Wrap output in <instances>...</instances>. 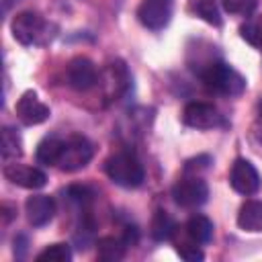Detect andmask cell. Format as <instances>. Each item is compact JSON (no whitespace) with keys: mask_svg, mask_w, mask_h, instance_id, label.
<instances>
[{"mask_svg":"<svg viewBox=\"0 0 262 262\" xmlns=\"http://www.w3.org/2000/svg\"><path fill=\"white\" fill-rule=\"evenodd\" d=\"M199 76L209 90L225 96H239L246 90L244 76L223 61H209L199 70Z\"/></svg>","mask_w":262,"mask_h":262,"instance_id":"cell-1","label":"cell"},{"mask_svg":"<svg viewBox=\"0 0 262 262\" xmlns=\"http://www.w3.org/2000/svg\"><path fill=\"white\" fill-rule=\"evenodd\" d=\"M92 160V145L86 137L72 135L68 139H61V149L57 156L55 166L63 172H74L84 168Z\"/></svg>","mask_w":262,"mask_h":262,"instance_id":"cell-4","label":"cell"},{"mask_svg":"<svg viewBox=\"0 0 262 262\" xmlns=\"http://www.w3.org/2000/svg\"><path fill=\"white\" fill-rule=\"evenodd\" d=\"M0 151H2V158L4 160H10V158H18L23 154V141H20V135L16 133V129L12 127H2V133H0Z\"/></svg>","mask_w":262,"mask_h":262,"instance_id":"cell-18","label":"cell"},{"mask_svg":"<svg viewBox=\"0 0 262 262\" xmlns=\"http://www.w3.org/2000/svg\"><path fill=\"white\" fill-rule=\"evenodd\" d=\"M4 176L12 184H16L20 188H31V190H37V188L45 186V182H47V176L43 170H39L35 166H27V164H16V162L4 166Z\"/></svg>","mask_w":262,"mask_h":262,"instance_id":"cell-10","label":"cell"},{"mask_svg":"<svg viewBox=\"0 0 262 262\" xmlns=\"http://www.w3.org/2000/svg\"><path fill=\"white\" fill-rule=\"evenodd\" d=\"M172 196H174L176 205H180L184 209H194L207 201L209 186L199 176H184L172 186Z\"/></svg>","mask_w":262,"mask_h":262,"instance_id":"cell-5","label":"cell"},{"mask_svg":"<svg viewBox=\"0 0 262 262\" xmlns=\"http://www.w3.org/2000/svg\"><path fill=\"white\" fill-rule=\"evenodd\" d=\"M184 229H186L188 237H192L196 244H207L213 237V223L205 215H192L186 221V227Z\"/></svg>","mask_w":262,"mask_h":262,"instance_id":"cell-16","label":"cell"},{"mask_svg":"<svg viewBox=\"0 0 262 262\" xmlns=\"http://www.w3.org/2000/svg\"><path fill=\"white\" fill-rule=\"evenodd\" d=\"M223 10H227L229 14H242V16H252L258 0H221Z\"/></svg>","mask_w":262,"mask_h":262,"instance_id":"cell-22","label":"cell"},{"mask_svg":"<svg viewBox=\"0 0 262 262\" xmlns=\"http://www.w3.org/2000/svg\"><path fill=\"white\" fill-rule=\"evenodd\" d=\"M188 12L213 27L221 25V12L217 0H188Z\"/></svg>","mask_w":262,"mask_h":262,"instance_id":"cell-15","label":"cell"},{"mask_svg":"<svg viewBox=\"0 0 262 262\" xmlns=\"http://www.w3.org/2000/svg\"><path fill=\"white\" fill-rule=\"evenodd\" d=\"M125 248H127V244L123 242V237L121 239H117V237H102L96 244V254L104 262H117V260H121L125 256Z\"/></svg>","mask_w":262,"mask_h":262,"instance_id":"cell-17","label":"cell"},{"mask_svg":"<svg viewBox=\"0 0 262 262\" xmlns=\"http://www.w3.org/2000/svg\"><path fill=\"white\" fill-rule=\"evenodd\" d=\"M182 119L192 129H215L223 125V117L209 102H188L184 106Z\"/></svg>","mask_w":262,"mask_h":262,"instance_id":"cell-8","label":"cell"},{"mask_svg":"<svg viewBox=\"0 0 262 262\" xmlns=\"http://www.w3.org/2000/svg\"><path fill=\"white\" fill-rule=\"evenodd\" d=\"M260 115H262V102H260Z\"/></svg>","mask_w":262,"mask_h":262,"instance_id":"cell-24","label":"cell"},{"mask_svg":"<svg viewBox=\"0 0 262 262\" xmlns=\"http://www.w3.org/2000/svg\"><path fill=\"white\" fill-rule=\"evenodd\" d=\"M176 221L166 213V211H156L149 223V233L156 242H168L176 233Z\"/></svg>","mask_w":262,"mask_h":262,"instance_id":"cell-14","label":"cell"},{"mask_svg":"<svg viewBox=\"0 0 262 262\" xmlns=\"http://www.w3.org/2000/svg\"><path fill=\"white\" fill-rule=\"evenodd\" d=\"M237 225L244 231H262V201H246L237 213Z\"/></svg>","mask_w":262,"mask_h":262,"instance_id":"cell-13","label":"cell"},{"mask_svg":"<svg viewBox=\"0 0 262 262\" xmlns=\"http://www.w3.org/2000/svg\"><path fill=\"white\" fill-rule=\"evenodd\" d=\"M72 250L68 244H51L37 254V262H70Z\"/></svg>","mask_w":262,"mask_h":262,"instance_id":"cell-20","label":"cell"},{"mask_svg":"<svg viewBox=\"0 0 262 262\" xmlns=\"http://www.w3.org/2000/svg\"><path fill=\"white\" fill-rule=\"evenodd\" d=\"M186 235H188V233H186ZM176 252H178L184 260H188V262L203 260V252H201V248L196 246V242H194L192 237H188V242H178V244H176Z\"/></svg>","mask_w":262,"mask_h":262,"instance_id":"cell-23","label":"cell"},{"mask_svg":"<svg viewBox=\"0 0 262 262\" xmlns=\"http://www.w3.org/2000/svg\"><path fill=\"white\" fill-rule=\"evenodd\" d=\"M174 0H141L137 8L139 23L149 31H162L172 16Z\"/></svg>","mask_w":262,"mask_h":262,"instance_id":"cell-7","label":"cell"},{"mask_svg":"<svg viewBox=\"0 0 262 262\" xmlns=\"http://www.w3.org/2000/svg\"><path fill=\"white\" fill-rule=\"evenodd\" d=\"M98 82V72L96 66L88 57H74L68 63V84L74 90H90Z\"/></svg>","mask_w":262,"mask_h":262,"instance_id":"cell-9","label":"cell"},{"mask_svg":"<svg viewBox=\"0 0 262 262\" xmlns=\"http://www.w3.org/2000/svg\"><path fill=\"white\" fill-rule=\"evenodd\" d=\"M25 213H27V219L33 227H41L53 219L55 203L47 194H33L25 203Z\"/></svg>","mask_w":262,"mask_h":262,"instance_id":"cell-12","label":"cell"},{"mask_svg":"<svg viewBox=\"0 0 262 262\" xmlns=\"http://www.w3.org/2000/svg\"><path fill=\"white\" fill-rule=\"evenodd\" d=\"M104 170H106L108 178L123 188H137L145 178L141 162L133 154H127V151L111 156L104 162Z\"/></svg>","mask_w":262,"mask_h":262,"instance_id":"cell-2","label":"cell"},{"mask_svg":"<svg viewBox=\"0 0 262 262\" xmlns=\"http://www.w3.org/2000/svg\"><path fill=\"white\" fill-rule=\"evenodd\" d=\"M239 33H242V37H244L250 45H254V47H260V45H262V20H260V18H250V20H246V23L239 27Z\"/></svg>","mask_w":262,"mask_h":262,"instance_id":"cell-21","label":"cell"},{"mask_svg":"<svg viewBox=\"0 0 262 262\" xmlns=\"http://www.w3.org/2000/svg\"><path fill=\"white\" fill-rule=\"evenodd\" d=\"M16 115L25 125H39L49 119V106L33 90H27L16 102Z\"/></svg>","mask_w":262,"mask_h":262,"instance_id":"cell-11","label":"cell"},{"mask_svg":"<svg viewBox=\"0 0 262 262\" xmlns=\"http://www.w3.org/2000/svg\"><path fill=\"white\" fill-rule=\"evenodd\" d=\"M59 149H61V139L59 137H45L37 145V162H41L45 166H55Z\"/></svg>","mask_w":262,"mask_h":262,"instance_id":"cell-19","label":"cell"},{"mask_svg":"<svg viewBox=\"0 0 262 262\" xmlns=\"http://www.w3.org/2000/svg\"><path fill=\"white\" fill-rule=\"evenodd\" d=\"M10 29H12V37L23 45H43L51 39L49 23L39 12L33 10L18 12L12 18Z\"/></svg>","mask_w":262,"mask_h":262,"instance_id":"cell-3","label":"cell"},{"mask_svg":"<svg viewBox=\"0 0 262 262\" xmlns=\"http://www.w3.org/2000/svg\"><path fill=\"white\" fill-rule=\"evenodd\" d=\"M229 184L235 192L250 196L260 190V174L250 160L237 158L229 170Z\"/></svg>","mask_w":262,"mask_h":262,"instance_id":"cell-6","label":"cell"}]
</instances>
